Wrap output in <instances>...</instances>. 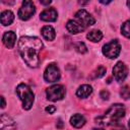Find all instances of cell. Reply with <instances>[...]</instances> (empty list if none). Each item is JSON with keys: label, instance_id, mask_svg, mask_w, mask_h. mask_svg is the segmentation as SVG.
Returning <instances> with one entry per match:
<instances>
[{"label": "cell", "instance_id": "d4e9b609", "mask_svg": "<svg viewBox=\"0 0 130 130\" xmlns=\"http://www.w3.org/2000/svg\"><path fill=\"white\" fill-rule=\"evenodd\" d=\"M113 130H126V129H125V127H124L123 125H120V124H116V125H114V127H113Z\"/></svg>", "mask_w": 130, "mask_h": 130}, {"label": "cell", "instance_id": "1f68e13d", "mask_svg": "<svg viewBox=\"0 0 130 130\" xmlns=\"http://www.w3.org/2000/svg\"><path fill=\"white\" fill-rule=\"evenodd\" d=\"M128 127H129V130H130V120H129V122H128Z\"/></svg>", "mask_w": 130, "mask_h": 130}, {"label": "cell", "instance_id": "6da1fadb", "mask_svg": "<svg viewBox=\"0 0 130 130\" xmlns=\"http://www.w3.org/2000/svg\"><path fill=\"white\" fill-rule=\"evenodd\" d=\"M18 52L23 61L31 68H37L40 63L39 54L43 49V42L37 37H21L18 41Z\"/></svg>", "mask_w": 130, "mask_h": 130}, {"label": "cell", "instance_id": "cb8c5ba5", "mask_svg": "<svg viewBox=\"0 0 130 130\" xmlns=\"http://www.w3.org/2000/svg\"><path fill=\"white\" fill-rule=\"evenodd\" d=\"M45 111H46L47 113H49V114H53V113L56 111V107H55V106H48V107H46Z\"/></svg>", "mask_w": 130, "mask_h": 130}, {"label": "cell", "instance_id": "9a60e30c", "mask_svg": "<svg viewBox=\"0 0 130 130\" xmlns=\"http://www.w3.org/2000/svg\"><path fill=\"white\" fill-rule=\"evenodd\" d=\"M92 92V87L89 84H82L76 90V95L80 99H86Z\"/></svg>", "mask_w": 130, "mask_h": 130}, {"label": "cell", "instance_id": "4fadbf2b", "mask_svg": "<svg viewBox=\"0 0 130 130\" xmlns=\"http://www.w3.org/2000/svg\"><path fill=\"white\" fill-rule=\"evenodd\" d=\"M2 41H3V44L5 45L6 48L8 49H12L16 43V35L14 31L12 30H9V31H6L3 37H2Z\"/></svg>", "mask_w": 130, "mask_h": 130}, {"label": "cell", "instance_id": "5b68a950", "mask_svg": "<svg viewBox=\"0 0 130 130\" xmlns=\"http://www.w3.org/2000/svg\"><path fill=\"white\" fill-rule=\"evenodd\" d=\"M121 52V45L117 40H113L103 47V54L109 59H115Z\"/></svg>", "mask_w": 130, "mask_h": 130}, {"label": "cell", "instance_id": "44dd1931", "mask_svg": "<svg viewBox=\"0 0 130 130\" xmlns=\"http://www.w3.org/2000/svg\"><path fill=\"white\" fill-rule=\"evenodd\" d=\"M75 50L79 53V54H85L87 52V48L85 46L84 43L82 42H78L76 45H75Z\"/></svg>", "mask_w": 130, "mask_h": 130}, {"label": "cell", "instance_id": "3957f363", "mask_svg": "<svg viewBox=\"0 0 130 130\" xmlns=\"http://www.w3.org/2000/svg\"><path fill=\"white\" fill-rule=\"evenodd\" d=\"M16 93L22 103V108L24 110H29L35 102V94L30 87L25 83H20L16 87Z\"/></svg>", "mask_w": 130, "mask_h": 130}, {"label": "cell", "instance_id": "30bf717a", "mask_svg": "<svg viewBox=\"0 0 130 130\" xmlns=\"http://www.w3.org/2000/svg\"><path fill=\"white\" fill-rule=\"evenodd\" d=\"M0 124H1V130H15L16 129V124L14 120L7 114H2L0 116Z\"/></svg>", "mask_w": 130, "mask_h": 130}, {"label": "cell", "instance_id": "7a4b0ae2", "mask_svg": "<svg viewBox=\"0 0 130 130\" xmlns=\"http://www.w3.org/2000/svg\"><path fill=\"white\" fill-rule=\"evenodd\" d=\"M124 116H125L124 106L121 104H115L112 105L104 115L96 117L94 120L95 123L101 126H114L118 124V122Z\"/></svg>", "mask_w": 130, "mask_h": 130}, {"label": "cell", "instance_id": "f546056e", "mask_svg": "<svg viewBox=\"0 0 130 130\" xmlns=\"http://www.w3.org/2000/svg\"><path fill=\"white\" fill-rule=\"evenodd\" d=\"M91 130H104V129H102V128H93Z\"/></svg>", "mask_w": 130, "mask_h": 130}, {"label": "cell", "instance_id": "7402d4cb", "mask_svg": "<svg viewBox=\"0 0 130 130\" xmlns=\"http://www.w3.org/2000/svg\"><path fill=\"white\" fill-rule=\"evenodd\" d=\"M106 74V68L104 66H99L94 71H93V75L95 78H100L103 77Z\"/></svg>", "mask_w": 130, "mask_h": 130}, {"label": "cell", "instance_id": "8fae6325", "mask_svg": "<svg viewBox=\"0 0 130 130\" xmlns=\"http://www.w3.org/2000/svg\"><path fill=\"white\" fill-rule=\"evenodd\" d=\"M66 28L72 35L79 34V32H81V31H83L85 29V27L79 21H77L76 19H70V20H68L67 23H66Z\"/></svg>", "mask_w": 130, "mask_h": 130}, {"label": "cell", "instance_id": "5bb4252c", "mask_svg": "<svg viewBox=\"0 0 130 130\" xmlns=\"http://www.w3.org/2000/svg\"><path fill=\"white\" fill-rule=\"evenodd\" d=\"M14 20V14L12 11L10 10H4L1 15H0V21H1V24L4 25V26H7V25H10Z\"/></svg>", "mask_w": 130, "mask_h": 130}, {"label": "cell", "instance_id": "e0dca14e", "mask_svg": "<svg viewBox=\"0 0 130 130\" xmlns=\"http://www.w3.org/2000/svg\"><path fill=\"white\" fill-rule=\"evenodd\" d=\"M42 36L44 37L45 40L47 41H53L56 37V32H55V29L51 26V25H45L42 27Z\"/></svg>", "mask_w": 130, "mask_h": 130}, {"label": "cell", "instance_id": "ba28073f", "mask_svg": "<svg viewBox=\"0 0 130 130\" xmlns=\"http://www.w3.org/2000/svg\"><path fill=\"white\" fill-rule=\"evenodd\" d=\"M75 19L77 21H79L85 28L94 24L95 19L93 18V16H91V14H89L85 9H80L75 13Z\"/></svg>", "mask_w": 130, "mask_h": 130}, {"label": "cell", "instance_id": "8992f818", "mask_svg": "<svg viewBox=\"0 0 130 130\" xmlns=\"http://www.w3.org/2000/svg\"><path fill=\"white\" fill-rule=\"evenodd\" d=\"M36 12V6L32 1L25 0L22 2L19 10H18V17L21 20H28Z\"/></svg>", "mask_w": 130, "mask_h": 130}, {"label": "cell", "instance_id": "2e32d148", "mask_svg": "<svg viewBox=\"0 0 130 130\" xmlns=\"http://www.w3.org/2000/svg\"><path fill=\"white\" fill-rule=\"evenodd\" d=\"M85 123H86V120L81 114H74L70 118V124L74 128H81L82 126H84Z\"/></svg>", "mask_w": 130, "mask_h": 130}, {"label": "cell", "instance_id": "603a6c76", "mask_svg": "<svg viewBox=\"0 0 130 130\" xmlns=\"http://www.w3.org/2000/svg\"><path fill=\"white\" fill-rule=\"evenodd\" d=\"M100 96L103 99V100H109V98H110V93H109V91L108 90H106V89H103L101 92H100Z\"/></svg>", "mask_w": 130, "mask_h": 130}, {"label": "cell", "instance_id": "9c48e42d", "mask_svg": "<svg viewBox=\"0 0 130 130\" xmlns=\"http://www.w3.org/2000/svg\"><path fill=\"white\" fill-rule=\"evenodd\" d=\"M113 75L118 82L124 81L128 75V68L125 65V63H123L122 61L117 62L113 68Z\"/></svg>", "mask_w": 130, "mask_h": 130}, {"label": "cell", "instance_id": "52a82bcc", "mask_svg": "<svg viewBox=\"0 0 130 130\" xmlns=\"http://www.w3.org/2000/svg\"><path fill=\"white\" fill-rule=\"evenodd\" d=\"M60 77H61V73L56 64L51 63L46 67L44 72V79L47 82H56L60 79Z\"/></svg>", "mask_w": 130, "mask_h": 130}, {"label": "cell", "instance_id": "4316f807", "mask_svg": "<svg viewBox=\"0 0 130 130\" xmlns=\"http://www.w3.org/2000/svg\"><path fill=\"white\" fill-rule=\"evenodd\" d=\"M5 105H6V103H5V99H4V96H1V108H2V109L5 108Z\"/></svg>", "mask_w": 130, "mask_h": 130}, {"label": "cell", "instance_id": "ac0fdd59", "mask_svg": "<svg viewBox=\"0 0 130 130\" xmlns=\"http://www.w3.org/2000/svg\"><path fill=\"white\" fill-rule=\"evenodd\" d=\"M86 38H87L89 41L93 42V43H98V42H100V41L102 40V38H103V32H102L101 30H99V29H92V30H90V31L86 35Z\"/></svg>", "mask_w": 130, "mask_h": 130}, {"label": "cell", "instance_id": "f1b7e54d", "mask_svg": "<svg viewBox=\"0 0 130 130\" xmlns=\"http://www.w3.org/2000/svg\"><path fill=\"white\" fill-rule=\"evenodd\" d=\"M111 1H101V3H103V4H109Z\"/></svg>", "mask_w": 130, "mask_h": 130}, {"label": "cell", "instance_id": "d6986e66", "mask_svg": "<svg viewBox=\"0 0 130 130\" xmlns=\"http://www.w3.org/2000/svg\"><path fill=\"white\" fill-rule=\"evenodd\" d=\"M121 32L124 37L130 39V19L126 20L121 26Z\"/></svg>", "mask_w": 130, "mask_h": 130}, {"label": "cell", "instance_id": "277c9868", "mask_svg": "<svg viewBox=\"0 0 130 130\" xmlns=\"http://www.w3.org/2000/svg\"><path fill=\"white\" fill-rule=\"evenodd\" d=\"M65 93H66L65 87L61 84H54L46 89L47 99L52 102H57L62 100L65 96Z\"/></svg>", "mask_w": 130, "mask_h": 130}, {"label": "cell", "instance_id": "ffe728a7", "mask_svg": "<svg viewBox=\"0 0 130 130\" xmlns=\"http://www.w3.org/2000/svg\"><path fill=\"white\" fill-rule=\"evenodd\" d=\"M120 94L124 100H129L130 99V87L128 85H125L121 88Z\"/></svg>", "mask_w": 130, "mask_h": 130}, {"label": "cell", "instance_id": "7c38bea8", "mask_svg": "<svg viewBox=\"0 0 130 130\" xmlns=\"http://www.w3.org/2000/svg\"><path fill=\"white\" fill-rule=\"evenodd\" d=\"M58 13L55 8H47L43 10L40 14V18L44 21H56Z\"/></svg>", "mask_w": 130, "mask_h": 130}, {"label": "cell", "instance_id": "83f0119b", "mask_svg": "<svg viewBox=\"0 0 130 130\" xmlns=\"http://www.w3.org/2000/svg\"><path fill=\"white\" fill-rule=\"evenodd\" d=\"M51 2L52 1H43V0H41V4H43V5H49V4H51Z\"/></svg>", "mask_w": 130, "mask_h": 130}, {"label": "cell", "instance_id": "484cf974", "mask_svg": "<svg viewBox=\"0 0 130 130\" xmlns=\"http://www.w3.org/2000/svg\"><path fill=\"white\" fill-rule=\"evenodd\" d=\"M56 127L59 128V129H62V128H63V122H62L61 119H58V122H57V124H56Z\"/></svg>", "mask_w": 130, "mask_h": 130}, {"label": "cell", "instance_id": "4dcf8cb0", "mask_svg": "<svg viewBox=\"0 0 130 130\" xmlns=\"http://www.w3.org/2000/svg\"><path fill=\"white\" fill-rule=\"evenodd\" d=\"M127 5H128V7L130 8V1H128V2H127Z\"/></svg>", "mask_w": 130, "mask_h": 130}]
</instances>
